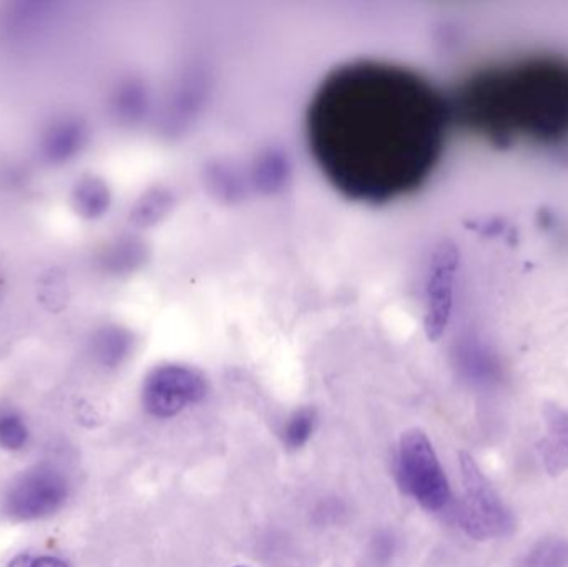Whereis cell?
Wrapping results in <instances>:
<instances>
[{"label":"cell","instance_id":"cell-4","mask_svg":"<svg viewBox=\"0 0 568 567\" xmlns=\"http://www.w3.org/2000/svg\"><path fill=\"white\" fill-rule=\"evenodd\" d=\"M464 498L459 522L464 531L477 541L500 538L514 528V519L494 492L469 453H460Z\"/></svg>","mask_w":568,"mask_h":567},{"label":"cell","instance_id":"cell-8","mask_svg":"<svg viewBox=\"0 0 568 567\" xmlns=\"http://www.w3.org/2000/svg\"><path fill=\"white\" fill-rule=\"evenodd\" d=\"M547 435L539 449L547 472L552 476L568 469V413L552 408L546 413Z\"/></svg>","mask_w":568,"mask_h":567},{"label":"cell","instance_id":"cell-6","mask_svg":"<svg viewBox=\"0 0 568 567\" xmlns=\"http://www.w3.org/2000/svg\"><path fill=\"white\" fill-rule=\"evenodd\" d=\"M205 395L206 385L199 373L183 366H162L146 378L143 406L156 418H172Z\"/></svg>","mask_w":568,"mask_h":567},{"label":"cell","instance_id":"cell-12","mask_svg":"<svg viewBox=\"0 0 568 567\" xmlns=\"http://www.w3.org/2000/svg\"><path fill=\"white\" fill-rule=\"evenodd\" d=\"M314 423H316V415H314L313 409L304 408L293 413L284 425V445L291 449H297L306 445L311 435H313Z\"/></svg>","mask_w":568,"mask_h":567},{"label":"cell","instance_id":"cell-5","mask_svg":"<svg viewBox=\"0 0 568 567\" xmlns=\"http://www.w3.org/2000/svg\"><path fill=\"white\" fill-rule=\"evenodd\" d=\"M69 489V479L55 466H33L10 486L3 498V512L16 522L47 518L65 505Z\"/></svg>","mask_w":568,"mask_h":567},{"label":"cell","instance_id":"cell-11","mask_svg":"<svg viewBox=\"0 0 568 567\" xmlns=\"http://www.w3.org/2000/svg\"><path fill=\"white\" fill-rule=\"evenodd\" d=\"M29 428L16 409L0 408V448L19 452L27 445Z\"/></svg>","mask_w":568,"mask_h":567},{"label":"cell","instance_id":"cell-10","mask_svg":"<svg viewBox=\"0 0 568 567\" xmlns=\"http://www.w3.org/2000/svg\"><path fill=\"white\" fill-rule=\"evenodd\" d=\"M130 352V338L126 333L116 328H106L99 332L93 340V355L97 362L106 368H115Z\"/></svg>","mask_w":568,"mask_h":567},{"label":"cell","instance_id":"cell-2","mask_svg":"<svg viewBox=\"0 0 568 567\" xmlns=\"http://www.w3.org/2000/svg\"><path fill=\"white\" fill-rule=\"evenodd\" d=\"M450 117L496 146L568 143V59L530 53L480 67L449 102Z\"/></svg>","mask_w":568,"mask_h":567},{"label":"cell","instance_id":"cell-7","mask_svg":"<svg viewBox=\"0 0 568 567\" xmlns=\"http://www.w3.org/2000/svg\"><path fill=\"white\" fill-rule=\"evenodd\" d=\"M89 132L85 123L75 117L53 120L40 140V152L50 165H65L80 155L85 146Z\"/></svg>","mask_w":568,"mask_h":567},{"label":"cell","instance_id":"cell-1","mask_svg":"<svg viewBox=\"0 0 568 567\" xmlns=\"http://www.w3.org/2000/svg\"><path fill=\"white\" fill-rule=\"evenodd\" d=\"M449 102L403 70L359 67L327 83L314 110L321 162L354 195L419 185L439 160Z\"/></svg>","mask_w":568,"mask_h":567},{"label":"cell","instance_id":"cell-15","mask_svg":"<svg viewBox=\"0 0 568 567\" xmlns=\"http://www.w3.org/2000/svg\"><path fill=\"white\" fill-rule=\"evenodd\" d=\"M239 567H245V566H239Z\"/></svg>","mask_w":568,"mask_h":567},{"label":"cell","instance_id":"cell-3","mask_svg":"<svg viewBox=\"0 0 568 567\" xmlns=\"http://www.w3.org/2000/svg\"><path fill=\"white\" fill-rule=\"evenodd\" d=\"M397 478L404 492L427 512H443L449 505L450 489L446 473L429 438L419 429L407 432L400 439Z\"/></svg>","mask_w":568,"mask_h":567},{"label":"cell","instance_id":"cell-13","mask_svg":"<svg viewBox=\"0 0 568 567\" xmlns=\"http://www.w3.org/2000/svg\"><path fill=\"white\" fill-rule=\"evenodd\" d=\"M568 543L562 539H547L532 549L524 567H567Z\"/></svg>","mask_w":568,"mask_h":567},{"label":"cell","instance_id":"cell-14","mask_svg":"<svg viewBox=\"0 0 568 567\" xmlns=\"http://www.w3.org/2000/svg\"><path fill=\"white\" fill-rule=\"evenodd\" d=\"M7 567H70L62 559L53 556L19 555L10 559Z\"/></svg>","mask_w":568,"mask_h":567},{"label":"cell","instance_id":"cell-9","mask_svg":"<svg viewBox=\"0 0 568 567\" xmlns=\"http://www.w3.org/2000/svg\"><path fill=\"white\" fill-rule=\"evenodd\" d=\"M73 212L85 220L102 219L112 205V193L100 176H80L70 192Z\"/></svg>","mask_w":568,"mask_h":567}]
</instances>
